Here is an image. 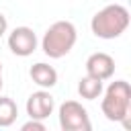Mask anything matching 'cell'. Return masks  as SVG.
<instances>
[{"label":"cell","instance_id":"cell-1","mask_svg":"<svg viewBox=\"0 0 131 131\" xmlns=\"http://www.w3.org/2000/svg\"><path fill=\"white\" fill-rule=\"evenodd\" d=\"M129 27V10L123 4H108L98 10L92 20L90 29L98 39H117Z\"/></svg>","mask_w":131,"mask_h":131},{"label":"cell","instance_id":"cell-7","mask_svg":"<svg viewBox=\"0 0 131 131\" xmlns=\"http://www.w3.org/2000/svg\"><path fill=\"white\" fill-rule=\"evenodd\" d=\"M86 74L98 80H108L115 74V59L104 51H96L86 59Z\"/></svg>","mask_w":131,"mask_h":131},{"label":"cell","instance_id":"cell-10","mask_svg":"<svg viewBox=\"0 0 131 131\" xmlns=\"http://www.w3.org/2000/svg\"><path fill=\"white\" fill-rule=\"evenodd\" d=\"M18 117V106L12 98L0 96V127H10Z\"/></svg>","mask_w":131,"mask_h":131},{"label":"cell","instance_id":"cell-9","mask_svg":"<svg viewBox=\"0 0 131 131\" xmlns=\"http://www.w3.org/2000/svg\"><path fill=\"white\" fill-rule=\"evenodd\" d=\"M78 94H80L82 98H86V100L98 98V96L102 94V80L86 74V76L80 78V82H78Z\"/></svg>","mask_w":131,"mask_h":131},{"label":"cell","instance_id":"cell-13","mask_svg":"<svg viewBox=\"0 0 131 131\" xmlns=\"http://www.w3.org/2000/svg\"><path fill=\"white\" fill-rule=\"evenodd\" d=\"M0 90H2V74H0Z\"/></svg>","mask_w":131,"mask_h":131},{"label":"cell","instance_id":"cell-12","mask_svg":"<svg viewBox=\"0 0 131 131\" xmlns=\"http://www.w3.org/2000/svg\"><path fill=\"white\" fill-rule=\"evenodd\" d=\"M6 31H8V20H6L4 14H0V37H2Z\"/></svg>","mask_w":131,"mask_h":131},{"label":"cell","instance_id":"cell-5","mask_svg":"<svg viewBox=\"0 0 131 131\" xmlns=\"http://www.w3.org/2000/svg\"><path fill=\"white\" fill-rule=\"evenodd\" d=\"M8 49L18 55V57H27L37 49V35L31 27H16L12 29V33L8 35Z\"/></svg>","mask_w":131,"mask_h":131},{"label":"cell","instance_id":"cell-8","mask_svg":"<svg viewBox=\"0 0 131 131\" xmlns=\"http://www.w3.org/2000/svg\"><path fill=\"white\" fill-rule=\"evenodd\" d=\"M29 76H31V80H33L37 86H41V88H53V86L57 84V72H55V68L49 66V63H43V61L31 66Z\"/></svg>","mask_w":131,"mask_h":131},{"label":"cell","instance_id":"cell-11","mask_svg":"<svg viewBox=\"0 0 131 131\" xmlns=\"http://www.w3.org/2000/svg\"><path fill=\"white\" fill-rule=\"evenodd\" d=\"M20 129H23V131H45V125H43V121H39V119H31V121H27Z\"/></svg>","mask_w":131,"mask_h":131},{"label":"cell","instance_id":"cell-3","mask_svg":"<svg viewBox=\"0 0 131 131\" xmlns=\"http://www.w3.org/2000/svg\"><path fill=\"white\" fill-rule=\"evenodd\" d=\"M100 108H102V115L108 121L127 123L129 108H131V86H129V82H125V80L111 82L106 92H104V98L100 102Z\"/></svg>","mask_w":131,"mask_h":131},{"label":"cell","instance_id":"cell-2","mask_svg":"<svg viewBox=\"0 0 131 131\" xmlns=\"http://www.w3.org/2000/svg\"><path fill=\"white\" fill-rule=\"evenodd\" d=\"M76 39H78V31H76L74 23L57 20L45 31L43 41H41V49L47 57L59 59L72 51V47L76 45Z\"/></svg>","mask_w":131,"mask_h":131},{"label":"cell","instance_id":"cell-14","mask_svg":"<svg viewBox=\"0 0 131 131\" xmlns=\"http://www.w3.org/2000/svg\"><path fill=\"white\" fill-rule=\"evenodd\" d=\"M0 74H2V61H0Z\"/></svg>","mask_w":131,"mask_h":131},{"label":"cell","instance_id":"cell-4","mask_svg":"<svg viewBox=\"0 0 131 131\" xmlns=\"http://www.w3.org/2000/svg\"><path fill=\"white\" fill-rule=\"evenodd\" d=\"M59 127L63 131H90L92 123L88 119V111L80 102L66 100L59 106Z\"/></svg>","mask_w":131,"mask_h":131},{"label":"cell","instance_id":"cell-6","mask_svg":"<svg viewBox=\"0 0 131 131\" xmlns=\"http://www.w3.org/2000/svg\"><path fill=\"white\" fill-rule=\"evenodd\" d=\"M53 106H55V100L53 96L43 88V90H37L33 92L29 98H27V115L31 119H47L51 113H53Z\"/></svg>","mask_w":131,"mask_h":131}]
</instances>
